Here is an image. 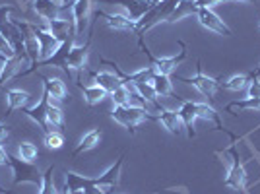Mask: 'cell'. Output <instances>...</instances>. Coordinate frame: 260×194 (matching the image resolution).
<instances>
[{"label":"cell","instance_id":"cell-1","mask_svg":"<svg viewBox=\"0 0 260 194\" xmlns=\"http://www.w3.org/2000/svg\"><path fill=\"white\" fill-rule=\"evenodd\" d=\"M31 27L35 37H37V41H39V62L43 64V62H47L49 58H53L54 54L58 53V49L62 47V43L54 37L53 33L49 31L47 23L45 25H35V23H31Z\"/></svg>","mask_w":260,"mask_h":194},{"label":"cell","instance_id":"cell-2","mask_svg":"<svg viewBox=\"0 0 260 194\" xmlns=\"http://www.w3.org/2000/svg\"><path fill=\"white\" fill-rule=\"evenodd\" d=\"M148 111L144 107H134V105H128V107H115L113 113H111V119L115 122L122 124L124 128L128 130L130 134H134V128L148 119Z\"/></svg>","mask_w":260,"mask_h":194},{"label":"cell","instance_id":"cell-3","mask_svg":"<svg viewBox=\"0 0 260 194\" xmlns=\"http://www.w3.org/2000/svg\"><path fill=\"white\" fill-rule=\"evenodd\" d=\"M144 49V47H142ZM144 53L150 56V62H152V68L155 70V74H173L175 70H177V66L183 62L184 58H186V47L183 43V51L179 54H175V56H152V54L148 53V49H144Z\"/></svg>","mask_w":260,"mask_h":194},{"label":"cell","instance_id":"cell-4","mask_svg":"<svg viewBox=\"0 0 260 194\" xmlns=\"http://www.w3.org/2000/svg\"><path fill=\"white\" fill-rule=\"evenodd\" d=\"M196 20H198V23H200L202 27H206L208 31H214V33H217V35H223V37H229V35H231V29L225 25V22H223L214 10H210V8H198Z\"/></svg>","mask_w":260,"mask_h":194},{"label":"cell","instance_id":"cell-5","mask_svg":"<svg viewBox=\"0 0 260 194\" xmlns=\"http://www.w3.org/2000/svg\"><path fill=\"white\" fill-rule=\"evenodd\" d=\"M87 53H89V39H87L86 43H74L72 45V47H70V51H68V54H66V60H64L66 72H70V70H76V72L86 70Z\"/></svg>","mask_w":260,"mask_h":194},{"label":"cell","instance_id":"cell-6","mask_svg":"<svg viewBox=\"0 0 260 194\" xmlns=\"http://www.w3.org/2000/svg\"><path fill=\"white\" fill-rule=\"evenodd\" d=\"M70 14H72V22L76 27V43H80L87 20H89V14H91V0H76L70 6Z\"/></svg>","mask_w":260,"mask_h":194},{"label":"cell","instance_id":"cell-7","mask_svg":"<svg viewBox=\"0 0 260 194\" xmlns=\"http://www.w3.org/2000/svg\"><path fill=\"white\" fill-rule=\"evenodd\" d=\"M31 6L45 23L64 16V6H58L54 0H31Z\"/></svg>","mask_w":260,"mask_h":194},{"label":"cell","instance_id":"cell-8","mask_svg":"<svg viewBox=\"0 0 260 194\" xmlns=\"http://www.w3.org/2000/svg\"><path fill=\"white\" fill-rule=\"evenodd\" d=\"M122 159H124V157H119L115 165H111L103 175H99L98 179H93V183H95V186H98L99 190H103L105 194H109L111 188H115V186L119 184L120 169H122Z\"/></svg>","mask_w":260,"mask_h":194},{"label":"cell","instance_id":"cell-9","mask_svg":"<svg viewBox=\"0 0 260 194\" xmlns=\"http://www.w3.org/2000/svg\"><path fill=\"white\" fill-rule=\"evenodd\" d=\"M181 82H184V84H190V86H194L200 93L204 97H212L216 95L217 87H219V84H217V80H214V78H210V76L202 74L200 70H198V74L192 76V78H179Z\"/></svg>","mask_w":260,"mask_h":194},{"label":"cell","instance_id":"cell-10","mask_svg":"<svg viewBox=\"0 0 260 194\" xmlns=\"http://www.w3.org/2000/svg\"><path fill=\"white\" fill-rule=\"evenodd\" d=\"M98 16H101L105 23L115 31H134L136 29V22L130 20L128 14H107V12H98Z\"/></svg>","mask_w":260,"mask_h":194},{"label":"cell","instance_id":"cell-11","mask_svg":"<svg viewBox=\"0 0 260 194\" xmlns=\"http://www.w3.org/2000/svg\"><path fill=\"white\" fill-rule=\"evenodd\" d=\"M157 120L163 124V128H167L171 134H181V130L184 128L183 120L179 117V113L173 111V109H161L159 115H157Z\"/></svg>","mask_w":260,"mask_h":194},{"label":"cell","instance_id":"cell-12","mask_svg":"<svg viewBox=\"0 0 260 194\" xmlns=\"http://www.w3.org/2000/svg\"><path fill=\"white\" fill-rule=\"evenodd\" d=\"M43 87H45V93L49 95L51 103L66 99L68 89H66V84L60 78H43Z\"/></svg>","mask_w":260,"mask_h":194},{"label":"cell","instance_id":"cell-13","mask_svg":"<svg viewBox=\"0 0 260 194\" xmlns=\"http://www.w3.org/2000/svg\"><path fill=\"white\" fill-rule=\"evenodd\" d=\"M245 181H247V171L245 167L239 163V157H235V161L231 163L228 171V177H225V184L231 186L233 190H241L245 186Z\"/></svg>","mask_w":260,"mask_h":194},{"label":"cell","instance_id":"cell-14","mask_svg":"<svg viewBox=\"0 0 260 194\" xmlns=\"http://www.w3.org/2000/svg\"><path fill=\"white\" fill-rule=\"evenodd\" d=\"M177 113H179V117H181V120H183V124H184V128H186V132H188V136H190V138L196 136L194 120L198 119V117H196L194 101H183V105L177 109Z\"/></svg>","mask_w":260,"mask_h":194},{"label":"cell","instance_id":"cell-15","mask_svg":"<svg viewBox=\"0 0 260 194\" xmlns=\"http://www.w3.org/2000/svg\"><path fill=\"white\" fill-rule=\"evenodd\" d=\"M31 101V93L25 89H10L6 93V103H8V113L16 111V109H25L27 103Z\"/></svg>","mask_w":260,"mask_h":194},{"label":"cell","instance_id":"cell-16","mask_svg":"<svg viewBox=\"0 0 260 194\" xmlns=\"http://www.w3.org/2000/svg\"><path fill=\"white\" fill-rule=\"evenodd\" d=\"M93 84L103 87L107 93H113L117 87L122 86V80H120V76L113 74V72H95L93 74Z\"/></svg>","mask_w":260,"mask_h":194},{"label":"cell","instance_id":"cell-17","mask_svg":"<svg viewBox=\"0 0 260 194\" xmlns=\"http://www.w3.org/2000/svg\"><path fill=\"white\" fill-rule=\"evenodd\" d=\"M45 122H47V132H51V130H56L62 126L64 115H62V109L58 107L56 103H51V101H49L47 111H45Z\"/></svg>","mask_w":260,"mask_h":194},{"label":"cell","instance_id":"cell-18","mask_svg":"<svg viewBox=\"0 0 260 194\" xmlns=\"http://www.w3.org/2000/svg\"><path fill=\"white\" fill-rule=\"evenodd\" d=\"M196 12H198V8H196L194 0H179V4L175 6V10L167 18V22L175 23L179 22V20H183V18H186V16H192V14L196 16Z\"/></svg>","mask_w":260,"mask_h":194},{"label":"cell","instance_id":"cell-19","mask_svg":"<svg viewBox=\"0 0 260 194\" xmlns=\"http://www.w3.org/2000/svg\"><path fill=\"white\" fill-rule=\"evenodd\" d=\"M99 140H101V130H89L86 136L80 140V144H78L76 150L72 151V157H76V155L84 153V151L93 150V148L99 144Z\"/></svg>","mask_w":260,"mask_h":194},{"label":"cell","instance_id":"cell-20","mask_svg":"<svg viewBox=\"0 0 260 194\" xmlns=\"http://www.w3.org/2000/svg\"><path fill=\"white\" fill-rule=\"evenodd\" d=\"M152 86L155 89V95L157 97H165V95H171L173 93V82L171 78L165 74H155L152 80Z\"/></svg>","mask_w":260,"mask_h":194},{"label":"cell","instance_id":"cell-21","mask_svg":"<svg viewBox=\"0 0 260 194\" xmlns=\"http://www.w3.org/2000/svg\"><path fill=\"white\" fill-rule=\"evenodd\" d=\"M82 93H84V99L89 105H98L101 103L105 97H107V91L103 87H99L98 84H89V86L82 87Z\"/></svg>","mask_w":260,"mask_h":194},{"label":"cell","instance_id":"cell-22","mask_svg":"<svg viewBox=\"0 0 260 194\" xmlns=\"http://www.w3.org/2000/svg\"><path fill=\"white\" fill-rule=\"evenodd\" d=\"M233 109H239V111H260V97H245L241 101H233L225 107V111L231 113Z\"/></svg>","mask_w":260,"mask_h":194},{"label":"cell","instance_id":"cell-23","mask_svg":"<svg viewBox=\"0 0 260 194\" xmlns=\"http://www.w3.org/2000/svg\"><path fill=\"white\" fill-rule=\"evenodd\" d=\"M249 82H250V76L235 74V76H231L228 82H223L221 87H223V89H229V91H241V89H247Z\"/></svg>","mask_w":260,"mask_h":194},{"label":"cell","instance_id":"cell-24","mask_svg":"<svg viewBox=\"0 0 260 194\" xmlns=\"http://www.w3.org/2000/svg\"><path fill=\"white\" fill-rule=\"evenodd\" d=\"M18 155H20L22 161L33 163L37 159V155H39V150H37V146L31 144V142H22L18 146Z\"/></svg>","mask_w":260,"mask_h":194},{"label":"cell","instance_id":"cell-25","mask_svg":"<svg viewBox=\"0 0 260 194\" xmlns=\"http://www.w3.org/2000/svg\"><path fill=\"white\" fill-rule=\"evenodd\" d=\"M196 117L204 120H212V122H216L217 126H221V122L217 119V113L208 103H196Z\"/></svg>","mask_w":260,"mask_h":194},{"label":"cell","instance_id":"cell-26","mask_svg":"<svg viewBox=\"0 0 260 194\" xmlns=\"http://www.w3.org/2000/svg\"><path fill=\"white\" fill-rule=\"evenodd\" d=\"M45 146L49 150H60L64 146V136L58 132V130H51V132H45Z\"/></svg>","mask_w":260,"mask_h":194},{"label":"cell","instance_id":"cell-27","mask_svg":"<svg viewBox=\"0 0 260 194\" xmlns=\"http://www.w3.org/2000/svg\"><path fill=\"white\" fill-rule=\"evenodd\" d=\"M111 99H113V103H115V107H128L130 105V95H128V89L124 86L117 87L113 93H109Z\"/></svg>","mask_w":260,"mask_h":194},{"label":"cell","instance_id":"cell-28","mask_svg":"<svg viewBox=\"0 0 260 194\" xmlns=\"http://www.w3.org/2000/svg\"><path fill=\"white\" fill-rule=\"evenodd\" d=\"M14 56H18L16 51H14V47L4 39V35H0V58L10 60V58H14Z\"/></svg>","mask_w":260,"mask_h":194},{"label":"cell","instance_id":"cell-29","mask_svg":"<svg viewBox=\"0 0 260 194\" xmlns=\"http://www.w3.org/2000/svg\"><path fill=\"white\" fill-rule=\"evenodd\" d=\"M247 97H260V80H250L247 86Z\"/></svg>","mask_w":260,"mask_h":194},{"label":"cell","instance_id":"cell-30","mask_svg":"<svg viewBox=\"0 0 260 194\" xmlns=\"http://www.w3.org/2000/svg\"><path fill=\"white\" fill-rule=\"evenodd\" d=\"M221 2H225V0H194L196 8H214L217 4H221Z\"/></svg>","mask_w":260,"mask_h":194},{"label":"cell","instance_id":"cell-31","mask_svg":"<svg viewBox=\"0 0 260 194\" xmlns=\"http://www.w3.org/2000/svg\"><path fill=\"white\" fill-rule=\"evenodd\" d=\"M8 155H10V153L4 150L2 144H0V165H6V163H8Z\"/></svg>","mask_w":260,"mask_h":194},{"label":"cell","instance_id":"cell-32","mask_svg":"<svg viewBox=\"0 0 260 194\" xmlns=\"http://www.w3.org/2000/svg\"><path fill=\"white\" fill-rule=\"evenodd\" d=\"M8 124H0V142L2 140H6V136H8Z\"/></svg>","mask_w":260,"mask_h":194},{"label":"cell","instance_id":"cell-33","mask_svg":"<svg viewBox=\"0 0 260 194\" xmlns=\"http://www.w3.org/2000/svg\"><path fill=\"white\" fill-rule=\"evenodd\" d=\"M225 2H245V4H252V2H256V0H225Z\"/></svg>","mask_w":260,"mask_h":194},{"label":"cell","instance_id":"cell-34","mask_svg":"<svg viewBox=\"0 0 260 194\" xmlns=\"http://www.w3.org/2000/svg\"><path fill=\"white\" fill-rule=\"evenodd\" d=\"M258 29H260V23H258Z\"/></svg>","mask_w":260,"mask_h":194}]
</instances>
